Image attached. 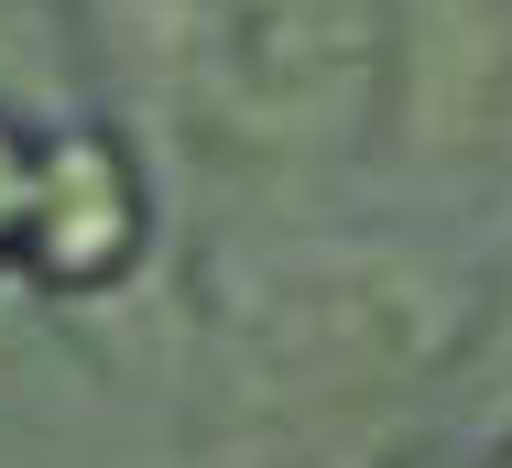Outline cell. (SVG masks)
I'll return each mask as SVG.
<instances>
[{"label": "cell", "mask_w": 512, "mask_h": 468, "mask_svg": "<svg viewBox=\"0 0 512 468\" xmlns=\"http://www.w3.org/2000/svg\"><path fill=\"white\" fill-rule=\"evenodd\" d=\"M458 316L469 283L425 251H382V240L284 251L229 316V392L262 425H349L404 403L447 360Z\"/></svg>", "instance_id": "obj_1"}, {"label": "cell", "mask_w": 512, "mask_h": 468, "mask_svg": "<svg viewBox=\"0 0 512 468\" xmlns=\"http://www.w3.org/2000/svg\"><path fill=\"white\" fill-rule=\"evenodd\" d=\"M131 11L153 22L175 88L251 142H316L382 44V0H131Z\"/></svg>", "instance_id": "obj_2"}, {"label": "cell", "mask_w": 512, "mask_h": 468, "mask_svg": "<svg viewBox=\"0 0 512 468\" xmlns=\"http://www.w3.org/2000/svg\"><path fill=\"white\" fill-rule=\"evenodd\" d=\"M414 98H425V120H447V142H469L512 98V0H425Z\"/></svg>", "instance_id": "obj_3"}, {"label": "cell", "mask_w": 512, "mask_h": 468, "mask_svg": "<svg viewBox=\"0 0 512 468\" xmlns=\"http://www.w3.org/2000/svg\"><path fill=\"white\" fill-rule=\"evenodd\" d=\"M120 218H131V196L109 175L99 142H66V153H44V175H33V240H44V262L55 273H88L120 251Z\"/></svg>", "instance_id": "obj_4"}, {"label": "cell", "mask_w": 512, "mask_h": 468, "mask_svg": "<svg viewBox=\"0 0 512 468\" xmlns=\"http://www.w3.org/2000/svg\"><path fill=\"white\" fill-rule=\"evenodd\" d=\"M11 229H33V164L11 153V131H0V240Z\"/></svg>", "instance_id": "obj_5"}]
</instances>
